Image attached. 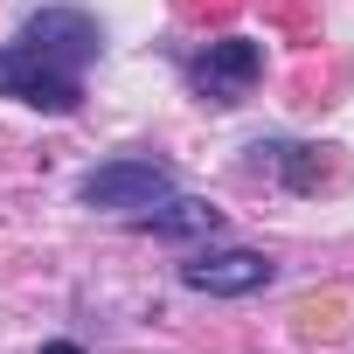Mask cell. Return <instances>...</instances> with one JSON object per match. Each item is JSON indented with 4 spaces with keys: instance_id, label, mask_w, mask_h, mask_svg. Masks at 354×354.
Masks as SVG:
<instances>
[{
    "instance_id": "obj_1",
    "label": "cell",
    "mask_w": 354,
    "mask_h": 354,
    "mask_svg": "<svg viewBox=\"0 0 354 354\" xmlns=\"http://www.w3.org/2000/svg\"><path fill=\"white\" fill-rule=\"evenodd\" d=\"M104 28L77 8H42L8 49H0V97H21L35 111H77L84 104V70L97 63Z\"/></svg>"
},
{
    "instance_id": "obj_2",
    "label": "cell",
    "mask_w": 354,
    "mask_h": 354,
    "mask_svg": "<svg viewBox=\"0 0 354 354\" xmlns=\"http://www.w3.org/2000/svg\"><path fill=\"white\" fill-rule=\"evenodd\" d=\"M167 195H174V167L153 160V153H118V160L91 167L77 181V202L84 209H111V216H139V209H153Z\"/></svg>"
},
{
    "instance_id": "obj_3",
    "label": "cell",
    "mask_w": 354,
    "mask_h": 354,
    "mask_svg": "<svg viewBox=\"0 0 354 354\" xmlns=\"http://www.w3.org/2000/svg\"><path fill=\"white\" fill-rule=\"evenodd\" d=\"M278 278V264L264 250H209V257H188L181 264V285L188 292H209V299H250Z\"/></svg>"
},
{
    "instance_id": "obj_4",
    "label": "cell",
    "mask_w": 354,
    "mask_h": 354,
    "mask_svg": "<svg viewBox=\"0 0 354 354\" xmlns=\"http://www.w3.org/2000/svg\"><path fill=\"white\" fill-rule=\"evenodd\" d=\"M257 70H264V49L243 42V35H230V42H209V49L188 63V84H195L202 97H216V104H236V97L257 84Z\"/></svg>"
},
{
    "instance_id": "obj_5",
    "label": "cell",
    "mask_w": 354,
    "mask_h": 354,
    "mask_svg": "<svg viewBox=\"0 0 354 354\" xmlns=\"http://www.w3.org/2000/svg\"><path fill=\"white\" fill-rule=\"evenodd\" d=\"M132 230H146V236H216V230H223V209H209V202H195V195H167V202L139 209Z\"/></svg>"
},
{
    "instance_id": "obj_6",
    "label": "cell",
    "mask_w": 354,
    "mask_h": 354,
    "mask_svg": "<svg viewBox=\"0 0 354 354\" xmlns=\"http://www.w3.org/2000/svg\"><path fill=\"white\" fill-rule=\"evenodd\" d=\"M35 354H84V347H77V340H42Z\"/></svg>"
}]
</instances>
